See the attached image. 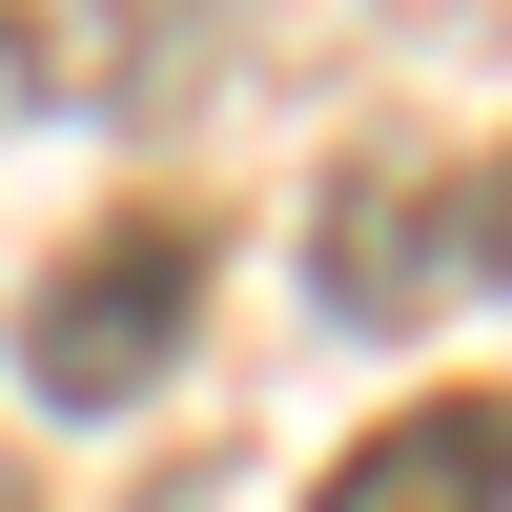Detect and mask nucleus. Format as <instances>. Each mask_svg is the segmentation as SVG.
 Wrapping results in <instances>:
<instances>
[{
	"label": "nucleus",
	"mask_w": 512,
	"mask_h": 512,
	"mask_svg": "<svg viewBox=\"0 0 512 512\" xmlns=\"http://www.w3.org/2000/svg\"><path fill=\"white\" fill-rule=\"evenodd\" d=\"M185 308H205V226H82L62 267H41V308H21V369H41V410H144V369L185 349Z\"/></svg>",
	"instance_id": "f257e3e1"
},
{
	"label": "nucleus",
	"mask_w": 512,
	"mask_h": 512,
	"mask_svg": "<svg viewBox=\"0 0 512 512\" xmlns=\"http://www.w3.org/2000/svg\"><path fill=\"white\" fill-rule=\"evenodd\" d=\"M308 512H512V390H431L390 431H349L308 472Z\"/></svg>",
	"instance_id": "f03ea898"
}]
</instances>
